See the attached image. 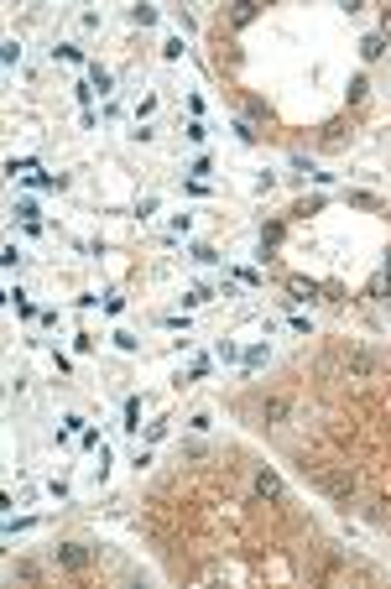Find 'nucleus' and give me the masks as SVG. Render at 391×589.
Instances as JSON below:
<instances>
[{
  "label": "nucleus",
  "instance_id": "obj_10",
  "mask_svg": "<svg viewBox=\"0 0 391 589\" xmlns=\"http://www.w3.org/2000/svg\"><path fill=\"white\" fill-rule=\"evenodd\" d=\"M386 277H391V250H386Z\"/></svg>",
  "mask_w": 391,
  "mask_h": 589
},
{
  "label": "nucleus",
  "instance_id": "obj_9",
  "mask_svg": "<svg viewBox=\"0 0 391 589\" xmlns=\"http://www.w3.org/2000/svg\"><path fill=\"white\" fill-rule=\"evenodd\" d=\"M381 37H391V11H386V16H381Z\"/></svg>",
  "mask_w": 391,
  "mask_h": 589
},
{
  "label": "nucleus",
  "instance_id": "obj_1",
  "mask_svg": "<svg viewBox=\"0 0 391 589\" xmlns=\"http://www.w3.org/2000/svg\"><path fill=\"white\" fill-rule=\"evenodd\" d=\"M303 475L313 480L318 490H329L334 501H344V506L355 501V475H349V470H329V464H308V459H303Z\"/></svg>",
  "mask_w": 391,
  "mask_h": 589
},
{
  "label": "nucleus",
  "instance_id": "obj_3",
  "mask_svg": "<svg viewBox=\"0 0 391 589\" xmlns=\"http://www.w3.org/2000/svg\"><path fill=\"white\" fill-rule=\"evenodd\" d=\"M344 370L349 376H375V370H381V355L375 350H344Z\"/></svg>",
  "mask_w": 391,
  "mask_h": 589
},
{
  "label": "nucleus",
  "instance_id": "obj_4",
  "mask_svg": "<svg viewBox=\"0 0 391 589\" xmlns=\"http://www.w3.org/2000/svg\"><path fill=\"white\" fill-rule=\"evenodd\" d=\"M255 495H261V501H282V495H287V485H282V475L261 470V475H255Z\"/></svg>",
  "mask_w": 391,
  "mask_h": 589
},
{
  "label": "nucleus",
  "instance_id": "obj_8",
  "mask_svg": "<svg viewBox=\"0 0 391 589\" xmlns=\"http://www.w3.org/2000/svg\"><path fill=\"white\" fill-rule=\"evenodd\" d=\"M287 287H292V298H313V292H318L313 282H303V277H292V282H287Z\"/></svg>",
  "mask_w": 391,
  "mask_h": 589
},
{
  "label": "nucleus",
  "instance_id": "obj_7",
  "mask_svg": "<svg viewBox=\"0 0 391 589\" xmlns=\"http://www.w3.org/2000/svg\"><path fill=\"white\" fill-rule=\"evenodd\" d=\"M371 298H391V277H386V272L371 277Z\"/></svg>",
  "mask_w": 391,
  "mask_h": 589
},
{
  "label": "nucleus",
  "instance_id": "obj_6",
  "mask_svg": "<svg viewBox=\"0 0 391 589\" xmlns=\"http://www.w3.org/2000/svg\"><path fill=\"white\" fill-rule=\"evenodd\" d=\"M360 52H366V63H375L386 52V37H366V42H360Z\"/></svg>",
  "mask_w": 391,
  "mask_h": 589
},
{
  "label": "nucleus",
  "instance_id": "obj_5",
  "mask_svg": "<svg viewBox=\"0 0 391 589\" xmlns=\"http://www.w3.org/2000/svg\"><path fill=\"white\" fill-rule=\"evenodd\" d=\"M261 418H266V423H282V418H287V401H282V396H266Z\"/></svg>",
  "mask_w": 391,
  "mask_h": 589
},
{
  "label": "nucleus",
  "instance_id": "obj_2",
  "mask_svg": "<svg viewBox=\"0 0 391 589\" xmlns=\"http://www.w3.org/2000/svg\"><path fill=\"white\" fill-rule=\"evenodd\" d=\"M52 564H58V569H68V573H84V569H89V547L63 542V547H52Z\"/></svg>",
  "mask_w": 391,
  "mask_h": 589
}]
</instances>
